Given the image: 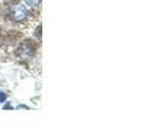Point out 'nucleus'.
Here are the masks:
<instances>
[{"label":"nucleus","mask_w":148,"mask_h":134,"mask_svg":"<svg viewBox=\"0 0 148 134\" xmlns=\"http://www.w3.org/2000/svg\"><path fill=\"white\" fill-rule=\"evenodd\" d=\"M5 99H6V94H5L3 92L0 90V103H2Z\"/></svg>","instance_id":"nucleus-3"},{"label":"nucleus","mask_w":148,"mask_h":134,"mask_svg":"<svg viewBox=\"0 0 148 134\" xmlns=\"http://www.w3.org/2000/svg\"><path fill=\"white\" fill-rule=\"evenodd\" d=\"M40 1H41V0H26L27 5H29V6H34V7L38 6V5L40 3Z\"/></svg>","instance_id":"nucleus-2"},{"label":"nucleus","mask_w":148,"mask_h":134,"mask_svg":"<svg viewBox=\"0 0 148 134\" xmlns=\"http://www.w3.org/2000/svg\"><path fill=\"white\" fill-rule=\"evenodd\" d=\"M11 15H12L15 20L21 21V20H23L27 17V9L21 3L15 5V6L11 7Z\"/></svg>","instance_id":"nucleus-1"}]
</instances>
